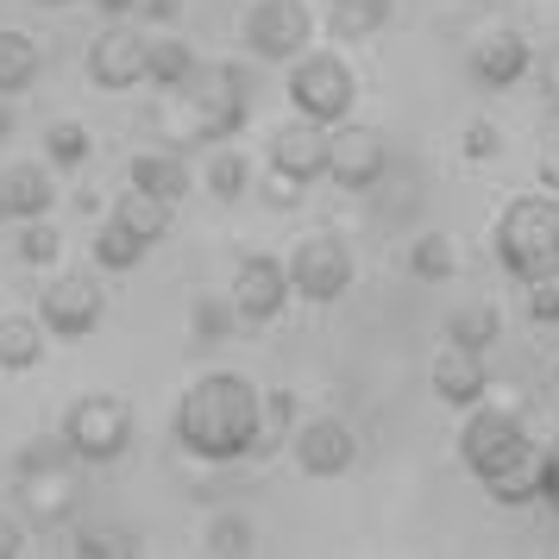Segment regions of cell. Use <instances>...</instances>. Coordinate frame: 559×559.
Returning a JSON list of instances; mask_svg holds the SVG:
<instances>
[{
  "instance_id": "6da1fadb",
  "label": "cell",
  "mask_w": 559,
  "mask_h": 559,
  "mask_svg": "<svg viewBox=\"0 0 559 559\" xmlns=\"http://www.w3.org/2000/svg\"><path fill=\"white\" fill-rule=\"evenodd\" d=\"M258 433H264V390H252L239 371H207L182 390L177 440L189 459L233 465V459L258 453Z\"/></svg>"
},
{
  "instance_id": "7a4b0ae2",
  "label": "cell",
  "mask_w": 559,
  "mask_h": 559,
  "mask_svg": "<svg viewBox=\"0 0 559 559\" xmlns=\"http://www.w3.org/2000/svg\"><path fill=\"white\" fill-rule=\"evenodd\" d=\"M459 459L465 472L497 497V503H534L540 497V472H547V453L528 440V428L509 415V408H472L465 428H459Z\"/></svg>"
},
{
  "instance_id": "3957f363",
  "label": "cell",
  "mask_w": 559,
  "mask_h": 559,
  "mask_svg": "<svg viewBox=\"0 0 559 559\" xmlns=\"http://www.w3.org/2000/svg\"><path fill=\"white\" fill-rule=\"evenodd\" d=\"M497 258L515 283L559 277V195H515L497 221Z\"/></svg>"
},
{
  "instance_id": "277c9868",
  "label": "cell",
  "mask_w": 559,
  "mask_h": 559,
  "mask_svg": "<svg viewBox=\"0 0 559 559\" xmlns=\"http://www.w3.org/2000/svg\"><path fill=\"white\" fill-rule=\"evenodd\" d=\"M20 497L38 522H63L82 497V459L70 453V440H38L20 459Z\"/></svg>"
},
{
  "instance_id": "5b68a950",
  "label": "cell",
  "mask_w": 559,
  "mask_h": 559,
  "mask_svg": "<svg viewBox=\"0 0 559 559\" xmlns=\"http://www.w3.org/2000/svg\"><path fill=\"white\" fill-rule=\"evenodd\" d=\"M289 102H296V114L321 120V127H340V120H353L358 82H353V70H346V57H333V51H302V57H296V70H289Z\"/></svg>"
},
{
  "instance_id": "8992f818",
  "label": "cell",
  "mask_w": 559,
  "mask_h": 559,
  "mask_svg": "<svg viewBox=\"0 0 559 559\" xmlns=\"http://www.w3.org/2000/svg\"><path fill=\"white\" fill-rule=\"evenodd\" d=\"M63 440L82 465H114V459L132 447V408L120 396H82L70 415H63Z\"/></svg>"
},
{
  "instance_id": "52a82bcc",
  "label": "cell",
  "mask_w": 559,
  "mask_h": 559,
  "mask_svg": "<svg viewBox=\"0 0 559 559\" xmlns=\"http://www.w3.org/2000/svg\"><path fill=\"white\" fill-rule=\"evenodd\" d=\"M383 170H390V145H383V132L340 120V132L328 139V177L340 182L346 195H365V189H378L383 182Z\"/></svg>"
},
{
  "instance_id": "ba28073f",
  "label": "cell",
  "mask_w": 559,
  "mask_h": 559,
  "mask_svg": "<svg viewBox=\"0 0 559 559\" xmlns=\"http://www.w3.org/2000/svg\"><path fill=\"white\" fill-rule=\"evenodd\" d=\"M308 32H314V20H308L302 0H258L252 13H246V45L264 63H296Z\"/></svg>"
},
{
  "instance_id": "9c48e42d",
  "label": "cell",
  "mask_w": 559,
  "mask_h": 559,
  "mask_svg": "<svg viewBox=\"0 0 559 559\" xmlns=\"http://www.w3.org/2000/svg\"><path fill=\"white\" fill-rule=\"evenodd\" d=\"M289 283H296V296H308V302H333L353 283V252L333 233H308L302 246H296V258H289Z\"/></svg>"
},
{
  "instance_id": "30bf717a",
  "label": "cell",
  "mask_w": 559,
  "mask_h": 559,
  "mask_svg": "<svg viewBox=\"0 0 559 559\" xmlns=\"http://www.w3.org/2000/svg\"><path fill=\"white\" fill-rule=\"evenodd\" d=\"M45 333H57V340H88V333L102 328V314H107V296H102V283L95 277H57L51 289H45Z\"/></svg>"
},
{
  "instance_id": "8fae6325",
  "label": "cell",
  "mask_w": 559,
  "mask_h": 559,
  "mask_svg": "<svg viewBox=\"0 0 559 559\" xmlns=\"http://www.w3.org/2000/svg\"><path fill=\"white\" fill-rule=\"evenodd\" d=\"M145 57H152V38L114 20V26L88 45V76H95V88L120 95V88H139V82H145Z\"/></svg>"
},
{
  "instance_id": "7c38bea8",
  "label": "cell",
  "mask_w": 559,
  "mask_h": 559,
  "mask_svg": "<svg viewBox=\"0 0 559 559\" xmlns=\"http://www.w3.org/2000/svg\"><path fill=\"white\" fill-rule=\"evenodd\" d=\"M289 447H296V465H302L308 478H346V472L358 465V433L346 428V421H333V415L296 428Z\"/></svg>"
},
{
  "instance_id": "4fadbf2b",
  "label": "cell",
  "mask_w": 559,
  "mask_h": 559,
  "mask_svg": "<svg viewBox=\"0 0 559 559\" xmlns=\"http://www.w3.org/2000/svg\"><path fill=\"white\" fill-rule=\"evenodd\" d=\"M328 139H333V132L321 127V120L296 114V120L277 127V139H271V170L296 177L302 189H308V182H321V177H328Z\"/></svg>"
},
{
  "instance_id": "5bb4252c",
  "label": "cell",
  "mask_w": 559,
  "mask_h": 559,
  "mask_svg": "<svg viewBox=\"0 0 559 559\" xmlns=\"http://www.w3.org/2000/svg\"><path fill=\"white\" fill-rule=\"evenodd\" d=\"M289 296H296V283H289V264H277V258H246L239 277H233L239 321H271V314H283Z\"/></svg>"
},
{
  "instance_id": "9a60e30c",
  "label": "cell",
  "mask_w": 559,
  "mask_h": 559,
  "mask_svg": "<svg viewBox=\"0 0 559 559\" xmlns=\"http://www.w3.org/2000/svg\"><path fill=\"white\" fill-rule=\"evenodd\" d=\"M484 390H490V371H484V353L478 346H459L447 340L440 358H433V396L447 408H478Z\"/></svg>"
},
{
  "instance_id": "2e32d148",
  "label": "cell",
  "mask_w": 559,
  "mask_h": 559,
  "mask_svg": "<svg viewBox=\"0 0 559 559\" xmlns=\"http://www.w3.org/2000/svg\"><path fill=\"white\" fill-rule=\"evenodd\" d=\"M534 70V51L522 45V32H490L478 51H472V76L484 88H509V82H522Z\"/></svg>"
},
{
  "instance_id": "e0dca14e",
  "label": "cell",
  "mask_w": 559,
  "mask_h": 559,
  "mask_svg": "<svg viewBox=\"0 0 559 559\" xmlns=\"http://www.w3.org/2000/svg\"><path fill=\"white\" fill-rule=\"evenodd\" d=\"M214 88H221V95H214V114L195 120V139H227V132L246 127V95H252V88H246V70H239V63H221V70H214Z\"/></svg>"
},
{
  "instance_id": "ac0fdd59",
  "label": "cell",
  "mask_w": 559,
  "mask_h": 559,
  "mask_svg": "<svg viewBox=\"0 0 559 559\" xmlns=\"http://www.w3.org/2000/svg\"><path fill=\"white\" fill-rule=\"evenodd\" d=\"M0 195H7V214H13V221H45L51 202H57L45 164H13V170L0 177Z\"/></svg>"
},
{
  "instance_id": "d6986e66",
  "label": "cell",
  "mask_w": 559,
  "mask_h": 559,
  "mask_svg": "<svg viewBox=\"0 0 559 559\" xmlns=\"http://www.w3.org/2000/svg\"><path fill=\"white\" fill-rule=\"evenodd\" d=\"M38 70H45L38 38L0 26V95H20V88H32V82H38Z\"/></svg>"
},
{
  "instance_id": "ffe728a7",
  "label": "cell",
  "mask_w": 559,
  "mask_h": 559,
  "mask_svg": "<svg viewBox=\"0 0 559 559\" xmlns=\"http://www.w3.org/2000/svg\"><path fill=\"white\" fill-rule=\"evenodd\" d=\"M132 189H152L164 202H182L189 195V164L177 152H139L132 157Z\"/></svg>"
},
{
  "instance_id": "44dd1931",
  "label": "cell",
  "mask_w": 559,
  "mask_h": 559,
  "mask_svg": "<svg viewBox=\"0 0 559 559\" xmlns=\"http://www.w3.org/2000/svg\"><path fill=\"white\" fill-rule=\"evenodd\" d=\"M45 358V328L32 314H0V371H32Z\"/></svg>"
},
{
  "instance_id": "7402d4cb",
  "label": "cell",
  "mask_w": 559,
  "mask_h": 559,
  "mask_svg": "<svg viewBox=\"0 0 559 559\" xmlns=\"http://www.w3.org/2000/svg\"><path fill=\"white\" fill-rule=\"evenodd\" d=\"M390 26V0H328V32L340 45L353 38H371V32Z\"/></svg>"
},
{
  "instance_id": "603a6c76",
  "label": "cell",
  "mask_w": 559,
  "mask_h": 559,
  "mask_svg": "<svg viewBox=\"0 0 559 559\" xmlns=\"http://www.w3.org/2000/svg\"><path fill=\"white\" fill-rule=\"evenodd\" d=\"M170 207H177V202H164V195H152V189H132V195H120L114 221H127L145 246H157V239L170 233Z\"/></svg>"
},
{
  "instance_id": "cb8c5ba5",
  "label": "cell",
  "mask_w": 559,
  "mask_h": 559,
  "mask_svg": "<svg viewBox=\"0 0 559 559\" xmlns=\"http://www.w3.org/2000/svg\"><path fill=\"white\" fill-rule=\"evenodd\" d=\"M145 252H152V246H145L127 221H107V227H95V264H102V271H139V264H145Z\"/></svg>"
},
{
  "instance_id": "d4e9b609",
  "label": "cell",
  "mask_w": 559,
  "mask_h": 559,
  "mask_svg": "<svg viewBox=\"0 0 559 559\" xmlns=\"http://www.w3.org/2000/svg\"><path fill=\"white\" fill-rule=\"evenodd\" d=\"M145 82H157V88H189V82H195V51L177 45V38H152Z\"/></svg>"
},
{
  "instance_id": "484cf974",
  "label": "cell",
  "mask_w": 559,
  "mask_h": 559,
  "mask_svg": "<svg viewBox=\"0 0 559 559\" xmlns=\"http://www.w3.org/2000/svg\"><path fill=\"white\" fill-rule=\"evenodd\" d=\"M447 340H459V346H497V340H503V314H497V302H465L453 314V321H447Z\"/></svg>"
},
{
  "instance_id": "4316f807",
  "label": "cell",
  "mask_w": 559,
  "mask_h": 559,
  "mask_svg": "<svg viewBox=\"0 0 559 559\" xmlns=\"http://www.w3.org/2000/svg\"><path fill=\"white\" fill-rule=\"evenodd\" d=\"M408 271L421 283H447L459 271V252H453V239L447 233H421L415 246H408Z\"/></svg>"
},
{
  "instance_id": "83f0119b",
  "label": "cell",
  "mask_w": 559,
  "mask_h": 559,
  "mask_svg": "<svg viewBox=\"0 0 559 559\" xmlns=\"http://www.w3.org/2000/svg\"><path fill=\"white\" fill-rule=\"evenodd\" d=\"M88 152H95V139H88V127H82V120H57V127L45 132V157H51V164H63V170L88 164Z\"/></svg>"
},
{
  "instance_id": "f1b7e54d",
  "label": "cell",
  "mask_w": 559,
  "mask_h": 559,
  "mask_svg": "<svg viewBox=\"0 0 559 559\" xmlns=\"http://www.w3.org/2000/svg\"><path fill=\"white\" fill-rule=\"evenodd\" d=\"M239 321V308L221 302V296H195V314H189V333H195V346H221Z\"/></svg>"
},
{
  "instance_id": "f546056e",
  "label": "cell",
  "mask_w": 559,
  "mask_h": 559,
  "mask_svg": "<svg viewBox=\"0 0 559 559\" xmlns=\"http://www.w3.org/2000/svg\"><path fill=\"white\" fill-rule=\"evenodd\" d=\"M246 182H252V164H246L239 152H221L214 164H207V195H214V202H239Z\"/></svg>"
},
{
  "instance_id": "4dcf8cb0",
  "label": "cell",
  "mask_w": 559,
  "mask_h": 559,
  "mask_svg": "<svg viewBox=\"0 0 559 559\" xmlns=\"http://www.w3.org/2000/svg\"><path fill=\"white\" fill-rule=\"evenodd\" d=\"M289 415H296V396H289V390H264V433H258V453H277L283 447Z\"/></svg>"
},
{
  "instance_id": "1f68e13d",
  "label": "cell",
  "mask_w": 559,
  "mask_h": 559,
  "mask_svg": "<svg viewBox=\"0 0 559 559\" xmlns=\"http://www.w3.org/2000/svg\"><path fill=\"white\" fill-rule=\"evenodd\" d=\"M57 252H63V239H57L51 214H45V221H26V233H20V258H26V264H57Z\"/></svg>"
},
{
  "instance_id": "d6a6232c",
  "label": "cell",
  "mask_w": 559,
  "mask_h": 559,
  "mask_svg": "<svg viewBox=\"0 0 559 559\" xmlns=\"http://www.w3.org/2000/svg\"><path fill=\"white\" fill-rule=\"evenodd\" d=\"M207 554H252V522L246 515H221L214 528H207Z\"/></svg>"
},
{
  "instance_id": "836d02e7",
  "label": "cell",
  "mask_w": 559,
  "mask_h": 559,
  "mask_svg": "<svg viewBox=\"0 0 559 559\" xmlns=\"http://www.w3.org/2000/svg\"><path fill=\"white\" fill-rule=\"evenodd\" d=\"M528 321L534 328H559V277L528 283Z\"/></svg>"
},
{
  "instance_id": "e575fe53",
  "label": "cell",
  "mask_w": 559,
  "mask_h": 559,
  "mask_svg": "<svg viewBox=\"0 0 559 559\" xmlns=\"http://www.w3.org/2000/svg\"><path fill=\"white\" fill-rule=\"evenodd\" d=\"M465 157H472V164H490V157H503V132L490 127V120H472V127H465Z\"/></svg>"
},
{
  "instance_id": "d590c367",
  "label": "cell",
  "mask_w": 559,
  "mask_h": 559,
  "mask_svg": "<svg viewBox=\"0 0 559 559\" xmlns=\"http://www.w3.org/2000/svg\"><path fill=\"white\" fill-rule=\"evenodd\" d=\"M70 554L76 559H120V554H132V540H120V534H76Z\"/></svg>"
},
{
  "instance_id": "8d00e7d4",
  "label": "cell",
  "mask_w": 559,
  "mask_h": 559,
  "mask_svg": "<svg viewBox=\"0 0 559 559\" xmlns=\"http://www.w3.org/2000/svg\"><path fill=\"white\" fill-rule=\"evenodd\" d=\"M540 497H547V509H559V440L547 447V472H540Z\"/></svg>"
},
{
  "instance_id": "74e56055",
  "label": "cell",
  "mask_w": 559,
  "mask_h": 559,
  "mask_svg": "<svg viewBox=\"0 0 559 559\" xmlns=\"http://www.w3.org/2000/svg\"><path fill=\"white\" fill-rule=\"evenodd\" d=\"M13 554H20V522L0 515V559H13Z\"/></svg>"
},
{
  "instance_id": "f35d334b",
  "label": "cell",
  "mask_w": 559,
  "mask_h": 559,
  "mask_svg": "<svg viewBox=\"0 0 559 559\" xmlns=\"http://www.w3.org/2000/svg\"><path fill=\"white\" fill-rule=\"evenodd\" d=\"M139 7H145L152 20H177V0H139Z\"/></svg>"
},
{
  "instance_id": "ab89813d",
  "label": "cell",
  "mask_w": 559,
  "mask_h": 559,
  "mask_svg": "<svg viewBox=\"0 0 559 559\" xmlns=\"http://www.w3.org/2000/svg\"><path fill=\"white\" fill-rule=\"evenodd\" d=\"M95 7H102L107 20H127V13H132V7H139V0H95Z\"/></svg>"
},
{
  "instance_id": "60d3db41",
  "label": "cell",
  "mask_w": 559,
  "mask_h": 559,
  "mask_svg": "<svg viewBox=\"0 0 559 559\" xmlns=\"http://www.w3.org/2000/svg\"><path fill=\"white\" fill-rule=\"evenodd\" d=\"M547 95H554V102H559V51L547 57Z\"/></svg>"
},
{
  "instance_id": "b9f144b4",
  "label": "cell",
  "mask_w": 559,
  "mask_h": 559,
  "mask_svg": "<svg viewBox=\"0 0 559 559\" xmlns=\"http://www.w3.org/2000/svg\"><path fill=\"white\" fill-rule=\"evenodd\" d=\"M0 132H13V114H7V107H0Z\"/></svg>"
},
{
  "instance_id": "7bdbcfd3",
  "label": "cell",
  "mask_w": 559,
  "mask_h": 559,
  "mask_svg": "<svg viewBox=\"0 0 559 559\" xmlns=\"http://www.w3.org/2000/svg\"><path fill=\"white\" fill-rule=\"evenodd\" d=\"M38 7H70V0H38Z\"/></svg>"
},
{
  "instance_id": "ee69618b",
  "label": "cell",
  "mask_w": 559,
  "mask_h": 559,
  "mask_svg": "<svg viewBox=\"0 0 559 559\" xmlns=\"http://www.w3.org/2000/svg\"><path fill=\"white\" fill-rule=\"evenodd\" d=\"M0 221H7V195H0Z\"/></svg>"
},
{
  "instance_id": "f6af8a7d",
  "label": "cell",
  "mask_w": 559,
  "mask_h": 559,
  "mask_svg": "<svg viewBox=\"0 0 559 559\" xmlns=\"http://www.w3.org/2000/svg\"><path fill=\"white\" fill-rule=\"evenodd\" d=\"M554 383H559V371H554Z\"/></svg>"
}]
</instances>
